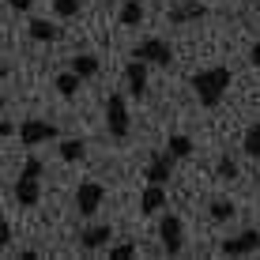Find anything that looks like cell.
Segmentation results:
<instances>
[{"label":"cell","instance_id":"1","mask_svg":"<svg viewBox=\"0 0 260 260\" xmlns=\"http://www.w3.org/2000/svg\"><path fill=\"white\" fill-rule=\"evenodd\" d=\"M230 68L226 64H215V68H200L192 76V94H196V102L204 106V110H215V106L226 98L230 91Z\"/></svg>","mask_w":260,"mask_h":260},{"label":"cell","instance_id":"2","mask_svg":"<svg viewBox=\"0 0 260 260\" xmlns=\"http://www.w3.org/2000/svg\"><path fill=\"white\" fill-rule=\"evenodd\" d=\"M106 128H110L113 140H128L132 117H128V102H124V94H110V98H106Z\"/></svg>","mask_w":260,"mask_h":260},{"label":"cell","instance_id":"3","mask_svg":"<svg viewBox=\"0 0 260 260\" xmlns=\"http://www.w3.org/2000/svg\"><path fill=\"white\" fill-rule=\"evenodd\" d=\"M132 57L147 60V64H155V68H170L174 64V46H170L166 38H143L140 46L132 49Z\"/></svg>","mask_w":260,"mask_h":260},{"label":"cell","instance_id":"4","mask_svg":"<svg viewBox=\"0 0 260 260\" xmlns=\"http://www.w3.org/2000/svg\"><path fill=\"white\" fill-rule=\"evenodd\" d=\"M57 140V124L53 121H42V117H30L19 124V143L23 147H38V143H49Z\"/></svg>","mask_w":260,"mask_h":260},{"label":"cell","instance_id":"5","mask_svg":"<svg viewBox=\"0 0 260 260\" xmlns=\"http://www.w3.org/2000/svg\"><path fill=\"white\" fill-rule=\"evenodd\" d=\"M102 200H106L102 181H79V189H76V211L83 215V219H91V215L102 208Z\"/></svg>","mask_w":260,"mask_h":260},{"label":"cell","instance_id":"6","mask_svg":"<svg viewBox=\"0 0 260 260\" xmlns=\"http://www.w3.org/2000/svg\"><path fill=\"white\" fill-rule=\"evenodd\" d=\"M158 238H162V249L170 256L174 253H181V245H185V222L177 219V215H162V222H158Z\"/></svg>","mask_w":260,"mask_h":260},{"label":"cell","instance_id":"7","mask_svg":"<svg viewBox=\"0 0 260 260\" xmlns=\"http://www.w3.org/2000/svg\"><path fill=\"white\" fill-rule=\"evenodd\" d=\"M219 253H222V256H249V253H260V234H256V230H241V234H234V238L222 241Z\"/></svg>","mask_w":260,"mask_h":260},{"label":"cell","instance_id":"8","mask_svg":"<svg viewBox=\"0 0 260 260\" xmlns=\"http://www.w3.org/2000/svg\"><path fill=\"white\" fill-rule=\"evenodd\" d=\"M177 162H181V158H177L170 147H166V151H155V155H151V162H147V181H155V185H166Z\"/></svg>","mask_w":260,"mask_h":260},{"label":"cell","instance_id":"9","mask_svg":"<svg viewBox=\"0 0 260 260\" xmlns=\"http://www.w3.org/2000/svg\"><path fill=\"white\" fill-rule=\"evenodd\" d=\"M124 87H128L132 98H143V91H147V60L132 57L128 64H124Z\"/></svg>","mask_w":260,"mask_h":260},{"label":"cell","instance_id":"10","mask_svg":"<svg viewBox=\"0 0 260 260\" xmlns=\"http://www.w3.org/2000/svg\"><path fill=\"white\" fill-rule=\"evenodd\" d=\"M166 208V189L155 181H147V189L140 192V215H158Z\"/></svg>","mask_w":260,"mask_h":260},{"label":"cell","instance_id":"11","mask_svg":"<svg viewBox=\"0 0 260 260\" xmlns=\"http://www.w3.org/2000/svg\"><path fill=\"white\" fill-rule=\"evenodd\" d=\"M15 200L23 204V208H34V204L42 200V185H38V177H23L19 174V181H15Z\"/></svg>","mask_w":260,"mask_h":260},{"label":"cell","instance_id":"12","mask_svg":"<svg viewBox=\"0 0 260 260\" xmlns=\"http://www.w3.org/2000/svg\"><path fill=\"white\" fill-rule=\"evenodd\" d=\"M204 15H208V8H204L200 0H189V4L170 8V23H174V26H181V23H196V19H204Z\"/></svg>","mask_w":260,"mask_h":260},{"label":"cell","instance_id":"13","mask_svg":"<svg viewBox=\"0 0 260 260\" xmlns=\"http://www.w3.org/2000/svg\"><path fill=\"white\" fill-rule=\"evenodd\" d=\"M110 238H113L110 222H94V226H87L83 234H79V245L83 249H102V245H110Z\"/></svg>","mask_w":260,"mask_h":260},{"label":"cell","instance_id":"14","mask_svg":"<svg viewBox=\"0 0 260 260\" xmlns=\"http://www.w3.org/2000/svg\"><path fill=\"white\" fill-rule=\"evenodd\" d=\"M143 0H121V12H117V19H121V26H140L143 23Z\"/></svg>","mask_w":260,"mask_h":260},{"label":"cell","instance_id":"15","mask_svg":"<svg viewBox=\"0 0 260 260\" xmlns=\"http://www.w3.org/2000/svg\"><path fill=\"white\" fill-rule=\"evenodd\" d=\"M79 83H83V76H79V72H60V76L57 79H53V87H57V91L60 94H64V98H72V94H79Z\"/></svg>","mask_w":260,"mask_h":260},{"label":"cell","instance_id":"16","mask_svg":"<svg viewBox=\"0 0 260 260\" xmlns=\"http://www.w3.org/2000/svg\"><path fill=\"white\" fill-rule=\"evenodd\" d=\"M26 30H30V38H34V42H57V38H60V30H57V26H53L49 19H34L30 26H26Z\"/></svg>","mask_w":260,"mask_h":260},{"label":"cell","instance_id":"17","mask_svg":"<svg viewBox=\"0 0 260 260\" xmlns=\"http://www.w3.org/2000/svg\"><path fill=\"white\" fill-rule=\"evenodd\" d=\"M68 68H72V72H79L83 79H91V76H98V57H91V53H76Z\"/></svg>","mask_w":260,"mask_h":260},{"label":"cell","instance_id":"18","mask_svg":"<svg viewBox=\"0 0 260 260\" xmlns=\"http://www.w3.org/2000/svg\"><path fill=\"white\" fill-rule=\"evenodd\" d=\"M241 151H245L249 158H260V121L245 128V136H241Z\"/></svg>","mask_w":260,"mask_h":260},{"label":"cell","instance_id":"19","mask_svg":"<svg viewBox=\"0 0 260 260\" xmlns=\"http://www.w3.org/2000/svg\"><path fill=\"white\" fill-rule=\"evenodd\" d=\"M83 155H87L83 140H64V143H60V158H64V162H79Z\"/></svg>","mask_w":260,"mask_h":260},{"label":"cell","instance_id":"20","mask_svg":"<svg viewBox=\"0 0 260 260\" xmlns=\"http://www.w3.org/2000/svg\"><path fill=\"white\" fill-rule=\"evenodd\" d=\"M208 215H211V219L215 222H230V219H234V204H230V200H211V208H208Z\"/></svg>","mask_w":260,"mask_h":260},{"label":"cell","instance_id":"21","mask_svg":"<svg viewBox=\"0 0 260 260\" xmlns=\"http://www.w3.org/2000/svg\"><path fill=\"white\" fill-rule=\"evenodd\" d=\"M166 147H170V151H174V155H177V158H192V151H196L189 136H170V143H166Z\"/></svg>","mask_w":260,"mask_h":260},{"label":"cell","instance_id":"22","mask_svg":"<svg viewBox=\"0 0 260 260\" xmlns=\"http://www.w3.org/2000/svg\"><path fill=\"white\" fill-rule=\"evenodd\" d=\"M215 174H219L222 181H234V177H238V162H234L230 155H222L219 162H215Z\"/></svg>","mask_w":260,"mask_h":260},{"label":"cell","instance_id":"23","mask_svg":"<svg viewBox=\"0 0 260 260\" xmlns=\"http://www.w3.org/2000/svg\"><path fill=\"white\" fill-rule=\"evenodd\" d=\"M53 12H57L60 19H76L79 15V0H53Z\"/></svg>","mask_w":260,"mask_h":260},{"label":"cell","instance_id":"24","mask_svg":"<svg viewBox=\"0 0 260 260\" xmlns=\"http://www.w3.org/2000/svg\"><path fill=\"white\" fill-rule=\"evenodd\" d=\"M42 174H46V162H42L38 155H30V158L23 162V177H42Z\"/></svg>","mask_w":260,"mask_h":260},{"label":"cell","instance_id":"25","mask_svg":"<svg viewBox=\"0 0 260 260\" xmlns=\"http://www.w3.org/2000/svg\"><path fill=\"white\" fill-rule=\"evenodd\" d=\"M132 256H136V245H128V241L110 249V260H132Z\"/></svg>","mask_w":260,"mask_h":260},{"label":"cell","instance_id":"26","mask_svg":"<svg viewBox=\"0 0 260 260\" xmlns=\"http://www.w3.org/2000/svg\"><path fill=\"white\" fill-rule=\"evenodd\" d=\"M30 4H34V0H8V8H12V12H30Z\"/></svg>","mask_w":260,"mask_h":260},{"label":"cell","instance_id":"27","mask_svg":"<svg viewBox=\"0 0 260 260\" xmlns=\"http://www.w3.org/2000/svg\"><path fill=\"white\" fill-rule=\"evenodd\" d=\"M0 136H4V140H8V136H15V124L8 121V117H0Z\"/></svg>","mask_w":260,"mask_h":260},{"label":"cell","instance_id":"28","mask_svg":"<svg viewBox=\"0 0 260 260\" xmlns=\"http://www.w3.org/2000/svg\"><path fill=\"white\" fill-rule=\"evenodd\" d=\"M249 64L260 68V42H253V49H249Z\"/></svg>","mask_w":260,"mask_h":260},{"label":"cell","instance_id":"29","mask_svg":"<svg viewBox=\"0 0 260 260\" xmlns=\"http://www.w3.org/2000/svg\"><path fill=\"white\" fill-rule=\"evenodd\" d=\"M8 241H12V226H8V222H0V245H8Z\"/></svg>","mask_w":260,"mask_h":260}]
</instances>
